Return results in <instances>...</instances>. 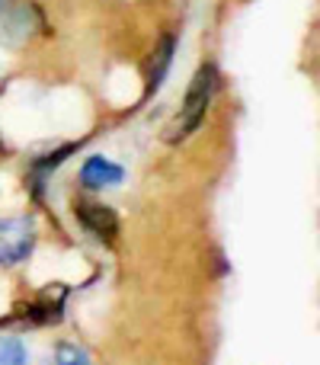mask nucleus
I'll return each mask as SVG.
<instances>
[{
	"mask_svg": "<svg viewBox=\"0 0 320 365\" xmlns=\"http://www.w3.org/2000/svg\"><path fill=\"white\" fill-rule=\"evenodd\" d=\"M215 90H218V71L208 64V68H202L199 74L192 77V83H189V90H186V100H182L180 113L173 115L170 128L163 132V138H167L170 145L189 138V135H192L195 128L205 122V113H208V106H212Z\"/></svg>",
	"mask_w": 320,
	"mask_h": 365,
	"instance_id": "nucleus-1",
	"label": "nucleus"
},
{
	"mask_svg": "<svg viewBox=\"0 0 320 365\" xmlns=\"http://www.w3.org/2000/svg\"><path fill=\"white\" fill-rule=\"evenodd\" d=\"M36 227L29 218H4L0 221V266H16L32 253Z\"/></svg>",
	"mask_w": 320,
	"mask_h": 365,
	"instance_id": "nucleus-2",
	"label": "nucleus"
},
{
	"mask_svg": "<svg viewBox=\"0 0 320 365\" xmlns=\"http://www.w3.org/2000/svg\"><path fill=\"white\" fill-rule=\"evenodd\" d=\"M74 215L81 218V225L87 227L90 234H96V237L106 240V244L109 240H115V234H119V215H115L109 205H103V202L77 199Z\"/></svg>",
	"mask_w": 320,
	"mask_h": 365,
	"instance_id": "nucleus-3",
	"label": "nucleus"
},
{
	"mask_svg": "<svg viewBox=\"0 0 320 365\" xmlns=\"http://www.w3.org/2000/svg\"><path fill=\"white\" fill-rule=\"evenodd\" d=\"M122 177H125V170L106 158H90L81 170V182L90 189H113L122 182Z\"/></svg>",
	"mask_w": 320,
	"mask_h": 365,
	"instance_id": "nucleus-4",
	"label": "nucleus"
},
{
	"mask_svg": "<svg viewBox=\"0 0 320 365\" xmlns=\"http://www.w3.org/2000/svg\"><path fill=\"white\" fill-rule=\"evenodd\" d=\"M170 61H173V38H163V42L154 48V58H151V68H148V93H154V90H160L163 77H167L170 71Z\"/></svg>",
	"mask_w": 320,
	"mask_h": 365,
	"instance_id": "nucleus-5",
	"label": "nucleus"
},
{
	"mask_svg": "<svg viewBox=\"0 0 320 365\" xmlns=\"http://www.w3.org/2000/svg\"><path fill=\"white\" fill-rule=\"evenodd\" d=\"M0 365H29V353L16 336H0Z\"/></svg>",
	"mask_w": 320,
	"mask_h": 365,
	"instance_id": "nucleus-6",
	"label": "nucleus"
},
{
	"mask_svg": "<svg viewBox=\"0 0 320 365\" xmlns=\"http://www.w3.org/2000/svg\"><path fill=\"white\" fill-rule=\"evenodd\" d=\"M58 365H87V356H83V349L71 346V343H61V346H58Z\"/></svg>",
	"mask_w": 320,
	"mask_h": 365,
	"instance_id": "nucleus-7",
	"label": "nucleus"
},
{
	"mask_svg": "<svg viewBox=\"0 0 320 365\" xmlns=\"http://www.w3.org/2000/svg\"><path fill=\"white\" fill-rule=\"evenodd\" d=\"M13 4H16V0H0V19H4L6 13L13 10Z\"/></svg>",
	"mask_w": 320,
	"mask_h": 365,
	"instance_id": "nucleus-8",
	"label": "nucleus"
}]
</instances>
